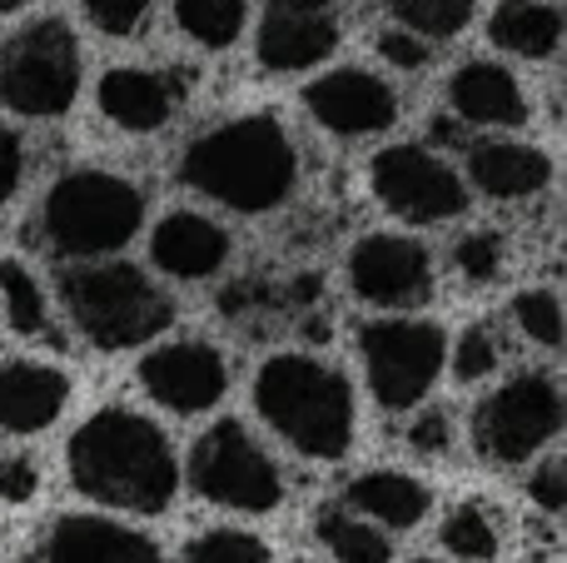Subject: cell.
<instances>
[{
    "mask_svg": "<svg viewBox=\"0 0 567 563\" xmlns=\"http://www.w3.org/2000/svg\"><path fill=\"white\" fill-rule=\"evenodd\" d=\"M359 365L383 414H409L449 369V329L423 315H383L359 325Z\"/></svg>",
    "mask_w": 567,
    "mask_h": 563,
    "instance_id": "52a82bcc",
    "label": "cell"
},
{
    "mask_svg": "<svg viewBox=\"0 0 567 563\" xmlns=\"http://www.w3.org/2000/svg\"><path fill=\"white\" fill-rule=\"evenodd\" d=\"M70 375L55 359H0V434H45L70 409Z\"/></svg>",
    "mask_w": 567,
    "mask_h": 563,
    "instance_id": "e0dca14e",
    "label": "cell"
},
{
    "mask_svg": "<svg viewBox=\"0 0 567 563\" xmlns=\"http://www.w3.org/2000/svg\"><path fill=\"white\" fill-rule=\"evenodd\" d=\"M95 105L110 125H120L125 135H155L185 105V75L155 65H115L100 75Z\"/></svg>",
    "mask_w": 567,
    "mask_h": 563,
    "instance_id": "2e32d148",
    "label": "cell"
},
{
    "mask_svg": "<svg viewBox=\"0 0 567 563\" xmlns=\"http://www.w3.org/2000/svg\"><path fill=\"white\" fill-rule=\"evenodd\" d=\"M65 474L90 504L140 519L169 514L179 494V459L169 434L125 405H105L80 419L65 444Z\"/></svg>",
    "mask_w": 567,
    "mask_h": 563,
    "instance_id": "6da1fadb",
    "label": "cell"
},
{
    "mask_svg": "<svg viewBox=\"0 0 567 563\" xmlns=\"http://www.w3.org/2000/svg\"><path fill=\"white\" fill-rule=\"evenodd\" d=\"M150 265L179 285H205L229 265V229L199 209H169L150 229Z\"/></svg>",
    "mask_w": 567,
    "mask_h": 563,
    "instance_id": "ac0fdd59",
    "label": "cell"
},
{
    "mask_svg": "<svg viewBox=\"0 0 567 563\" xmlns=\"http://www.w3.org/2000/svg\"><path fill=\"white\" fill-rule=\"evenodd\" d=\"M293 563H309V559H293Z\"/></svg>",
    "mask_w": 567,
    "mask_h": 563,
    "instance_id": "ab89813d",
    "label": "cell"
},
{
    "mask_svg": "<svg viewBox=\"0 0 567 563\" xmlns=\"http://www.w3.org/2000/svg\"><path fill=\"white\" fill-rule=\"evenodd\" d=\"M145 225V190L115 170L80 165L45 190L35 235L60 259H110Z\"/></svg>",
    "mask_w": 567,
    "mask_h": 563,
    "instance_id": "5b68a950",
    "label": "cell"
},
{
    "mask_svg": "<svg viewBox=\"0 0 567 563\" xmlns=\"http://www.w3.org/2000/svg\"><path fill=\"white\" fill-rule=\"evenodd\" d=\"M20 180H25V140L0 125V205L20 195Z\"/></svg>",
    "mask_w": 567,
    "mask_h": 563,
    "instance_id": "8d00e7d4",
    "label": "cell"
},
{
    "mask_svg": "<svg viewBox=\"0 0 567 563\" xmlns=\"http://www.w3.org/2000/svg\"><path fill=\"white\" fill-rule=\"evenodd\" d=\"M60 305L85 345L125 355L175 325V299L150 269L130 259H80L60 275Z\"/></svg>",
    "mask_w": 567,
    "mask_h": 563,
    "instance_id": "277c9868",
    "label": "cell"
},
{
    "mask_svg": "<svg viewBox=\"0 0 567 563\" xmlns=\"http://www.w3.org/2000/svg\"><path fill=\"white\" fill-rule=\"evenodd\" d=\"M508 319L518 325V335L538 349H558L563 345V299L553 285H533L523 289L508 305Z\"/></svg>",
    "mask_w": 567,
    "mask_h": 563,
    "instance_id": "83f0119b",
    "label": "cell"
},
{
    "mask_svg": "<svg viewBox=\"0 0 567 563\" xmlns=\"http://www.w3.org/2000/svg\"><path fill=\"white\" fill-rule=\"evenodd\" d=\"M303 110L313 115V125L329 130L339 140H363V135H383L399 120V95L383 75L359 65L329 70V75L309 80L303 90Z\"/></svg>",
    "mask_w": 567,
    "mask_h": 563,
    "instance_id": "4fadbf2b",
    "label": "cell"
},
{
    "mask_svg": "<svg viewBox=\"0 0 567 563\" xmlns=\"http://www.w3.org/2000/svg\"><path fill=\"white\" fill-rule=\"evenodd\" d=\"M179 180L235 215H269L299 185V150L275 115H235L189 140Z\"/></svg>",
    "mask_w": 567,
    "mask_h": 563,
    "instance_id": "7a4b0ae2",
    "label": "cell"
},
{
    "mask_svg": "<svg viewBox=\"0 0 567 563\" xmlns=\"http://www.w3.org/2000/svg\"><path fill=\"white\" fill-rule=\"evenodd\" d=\"M439 544L453 563H493L503 549V534H498V519H493L488 504L468 499V504H453L439 524Z\"/></svg>",
    "mask_w": 567,
    "mask_h": 563,
    "instance_id": "d4e9b609",
    "label": "cell"
},
{
    "mask_svg": "<svg viewBox=\"0 0 567 563\" xmlns=\"http://www.w3.org/2000/svg\"><path fill=\"white\" fill-rule=\"evenodd\" d=\"M339 10L333 0H265L259 10V65L275 75H293V70L323 65L339 45Z\"/></svg>",
    "mask_w": 567,
    "mask_h": 563,
    "instance_id": "5bb4252c",
    "label": "cell"
},
{
    "mask_svg": "<svg viewBox=\"0 0 567 563\" xmlns=\"http://www.w3.org/2000/svg\"><path fill=\"white\" fill-rule=\"evenodd\" d=\"M503 369V345L493 335V325H468L453 345V379L458 385H483Z\"/></svg>",
    "mask_w": 567,
    "mask_h": 563,
    "instance_id": "4dcf8cb0",
    "label": "cell"
},
{
    "mask_svg": "<svg viewBox=\"0 0 567 563\" xmlns=\"http://www.w3.org/2000/svg\"><path fill=\"white\" fill-rule=\"evenodd\" d=\"M349 289L359 305L383 315H413L433 299V255L413 235L373 229L349 249Z\"/></svg>",
    "mask_w": 567,
    "mask_h": 563,
    "instance_id": "8fae6325",
    "label": "cell"
},
{
    "mask_svg": "<svg viewBox=\"0 0 567 563\" xmlns=\"http://www.w3.org/2000/svg\"><path fill=\"white\" fill-rule=\"evenodd\" d=\"M80 10L90 16V25L95 30L125 40V35H140V30H145L155 0H80Z\"/></svg>",
    "mask_w": 567,
    "mask_h": 563,
    "instance_id": "d6a6232c",
    "label": "cell"
},
{
    "mask_svg": "<svg viewBox=\"0 0 567 563\" xmlns=\"http://www.w3.org/2000/svg\"><path fill=\"white\" fill-rule=\"evenodd\" d=\"M135 375L150 405L169 409L179 419L209 414L229 395V359L209 339H165L140 359Z\"/></svg>",
    "mask_w": 567,
    "mask_h": 563,
    "instance_id": "7c38bea8",
    "label": "cell"
},
{
    "mask_svg": "<svg viewBox=\"0 0 567 563\" xmlns=\"http://www.w3.org/2000/svg\"><path fill=\"white\" fill-rule=\"evenodd\" d=\"M30 563H169V559L145 529H130L105 514H60L35 539Z\"/></svg>",
    "mask_w": 567,
    "mask_h": 563,
    "instance_id": "9a60e30c",
    "label": "cell"
},
{
    "mask_svg": "<svg viewBox=\"0 0 567 563\" xmlns=\"http://www.w3.org/2000/svg\"><path fill=\"white\" fill-rule=\"evenodd\" d=\"M463 185L488 199H533L553 185V160L523 140H473L463 160Z\"/></svg>",
    "mask_w": 567,
    "mask_h": 563,
    "instance_id": "ffe728a7",
    "label": "cell"
},
{
    "mask_svg": "<svg viewBox=\"0 0 567 563\" xmlns=\"http://www.w3.org/2000/svg\"><path fill=\"white\" fill-rule=\"evenodd\" d=\"M85 55L60 16L25 20L0 40V105L25 120H60L80 100Z\"/></svg>",
    "mask_w": 567,
    "mask_h": 563,
    "instance_id": "8992f818",
    "label": "cell"
},
{
    "mask_svg": "<svg viewBox=\"0 0 567 563\" xmlns=\"http://www.w3.org/2000/svg\"><path fill=\"white\" fill-rule=\"evenodd\" d=\"M189 489L229 514H275L284 504V474L265 444L239 419H215L189 449Z\"/></svg>",
    "mask_w": 567,
    "mask_h": 563,
    "instance_id": "9c48e42d",
    "label": "cell"
},
{
    "mask_svg": "<svg viewBox=\"0 0 567 563\" xmlns=\"http://www.w3.org/2000/svg\"><path fill=\"white\" fill-rule=\"evenodd\" d=\"M449 105L463 125L478 130H518L528 125L533 105L523 80L498 60H468L449 75Z\"/></svg>",
    "mask_w": 567,
    "mask_h": 563,
    "instance_id": "d6986e66",
    "label": "cell"
},
{
    "mask_svg": "<svg viewBox=\"0 0 567 563\" xmlns=\"http://www.w3.org/2000/svg\"><path fill=\"white\" fill-rule=\"evenodd\" d=\"M379 55L389 60L393 70H423L433 60V50H429V40H423V35L393 25V30H383V35H379Z\"/></svg>",
    "mask_w": 567,
    "mask_h": 563,
    "instance_id": "d590c367",
    "label": "cell"
},
{
    "mask_svg": "<svg viewBox=\"0 0 567 563\" xmlns=\"http://www.w3.org/2000/svg\"><path fill=\"white\" fill-rule=\"evenodd\" d=\"M255 409L275 429L279 444H289L293 454L313 459V464L349 459L353 434H359V405H353L349 375L303 349H279L259 365Z\"/></svg>",
    "mask_w": 567,
    "mask_h": 563,
    "instance_id": "3957f363",
    "label": "cell"
},
{
    "mask_svg": "<svg viewBox=\"0 0 567 563\" xmlns=\"http://www.w3.org/2000/svg\"><path fill=\"white\" fill-rule=\"evenodd\" d=\"M343 509H353L359 519L379 524L383 534L393 529H419L433 509V489L419 474H403V469H363L349 479L343 489Z\"/></svg>",
    "mask_w": 567,
    "mask_h": 563,
    "instance_id": "44dd1931",
    "label": "cell"
},
{
    "mask_svg": "<svg viewBox=\"0 0 567 563\" xmlns=\"http://www.w3.org/2000/svg\"><path fill=\"white\" fill-rule=\"evenodd\" d=\"M40 489H45V469H40L35 454H25V449L0 454V504L25 509L40 499Z\"/></svg>",
    "mask_w": 567,
    "mask_h": 563,
    "instance_id": "1f68e13d",
    "label": "cell"
},
{
    "mask_svg": "<svg viewBox=\"0 0 567 563\" xmlns=\"http://www.w3.org/2000/svg\"><path fill=\"white\" fill-rule=\"evenodd\" d=\"M245 20L249 0H175V25L205 50H229L245 35Z\"/></svg>",
    "mask_w": 567,
    "mask_h": 563,
    "instance_id": "484cf974",
    "label": "cell"
},
{
    "mask_svg": "<svg viewBox=\"0 0 567 563\" xmlns=\"http://www.w3.org/2000/svg\"><path fill=\"white\" fill-rule=\"evenodd\" d=\"M313 539H319V544L329 549V559H339V563H393V539L343 504L319 509Z\"/></svg>",
    "mask_w": 567,
    "mask_h": 563,
    "instance_id": "cb8c5ba5",
    "label": "cell"
},
{
    "mask_svg": "<svg viewBox=\"0 0 567 563\" xmlns=\"http://www.w3.org/2000/svg\"><path fill=\"white\" fill-rule=\"evenodd\" d=\"M30 0H0V16H10V10H25Z\"/></svg>",
    "mask_w": 567,
    "mask_h": 563,
    "instance_id": "74e56055",
    "label": "cell"
},
{
    "mask_svg": "<svg viewBox=\"0 0 567 563\" xmlns=\"http://www.w3.org/2000/svg\"><path fill=\"white\" fill-rule=\"evenodd\" d=\"M383 10L423 40H453L473 25L478 0H383Z\"/></svg>",
    "mask_w": 567,
    "mask_h": 563,
    "instance_id": "4316f807",
    "label": "cell"
},
{
    "mask_svg": "<svg viewBox=\"0 0 567 563\" xmlns=\"http://www.w3.org/2000/svg\"><path fill=\"white\" fill-rule=\"evenodd\" d=\"M528 499L543 509L548 519H558L563 509H567V464H563V454H548L538 469L528 474Z\"/></svg>",
    "mask_w": 567,
    "mask_h": 563,
    "instance_id": "e575fe53",
    "label": "cell"
},
{
    "mask_svg": "<svg viewBox=\"0 0 567 563\" xmlns=\"http://www.w3.org/2000/svg\"><path fill=\"white\" fill-rule=\"evenodd\" d=\"M508 269V245H503L498 229H468V235L453 245V275L463 285H493Z\"/></svg>",
    "mask_w": 567,
    "mask_h": 563,
    "instance_id": "f546056e",
    "label": "cell"
},
{
    "mask_svg": "<svg viewBox=\"0 0 567 563\" xmlns=\"http://www.w3.org/2000/svg\"><path fill=\"white\" fill-rule=\"evenodd\" d=\"M0 325L25 345H55V319L40 279L20 259H0Z\"/></svg>",
    "mask_w": 567,
    "mask_h": 563,
    "instance_id": "603a6c76",
    "label": "cell"
},
{
    "mask_svg": "<svg viewBox=\"0 0 567 563\" xmlns=\"http://www.w3.org/2000/svg\"><path fill=\"white\" fill-rule=\"evenodd\" d=\"M185 563H269V544L255 529H199L185 544Z\"/></svg>",
    "mask_w": 567,
    "mask_h": 563,
    "instance_id": "f1b7e54d",
    "label": "cell"
},
{
    "mask_svg": "<svg viewBox=\"0 0 567 563\" xmlns=\"http://www.w3.org/2000/svg\"><path fill=\"white\" fill-rule=\"evenodd\" d=\"M413 563H453V559H413Z\"/></svg>",
    "mask_w": 567,
    "mask_h": 563,
    "instance_id": "f35d334b",
    "label": "cell"
},
{
    "mask_svg": "<svg viewBox=\"0 0 567 563\" xmlns=\"http://www.w3.org/2000/svg\"><path fill=\"white\" fill-rule=\"evenodd\" d=\"M563 385L553 369H523V375L503 379L498 389L478 399L473 409V449L493 464H528L538 459L553 439L563 434Z\"/></svg>",
    "mask_w": 567,
    "mask_h": 563,
    "instance_id": "ba28073f",
    "label": "cell"
},
{
    "mask_svg": "<svg viewBox=\"0 0 567 563\" xmlns=\"http://www.w3.org/2000/svg\"><path fill=\"white\" fill-rule=\"evenodd\" d=\"M403 444H409L413 454H423V459L449 454V449H453V419H449V409H419V414L409 419V429H403Z\"/></svg>",
    "mask_w": 567,
    "mask_h": 563,
    "instance_id": "836d02e7",
    "label": "cell"
},
{
    "mask_svg": "<svg viewBox=\"0 0 567 563\" xmlns=\"http://www.w3.org/2000/svg\"><path fill=\"white\" fill-rule=\"evenodd\" d=\"M373 199L403 225H449L468 209L463 175L429 145H389L369 165Z\"/></svg>",
    "mask_w": 567,
    "mask_h": 563,
    "instance_id": "30bf717a",
    "label": "cell"
},
{
    "mask_svg": "<svg viewBox=\"0 0 567 563\" xmlns=\"http://www.w3.org/2000/svg\"><path fill=\"white\" fill-rule=\"evenodd\" d=\"M488 40L518 60H553L563 45V10L553 0H498L488 16Z\"/></svg>",
    "mask_w": 567,
    "mask_h": 563,
    "instance_id": "7402d4cb",
    "label": "cell"
}]
</instances>
